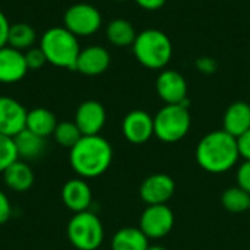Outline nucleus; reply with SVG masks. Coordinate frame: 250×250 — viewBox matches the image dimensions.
<instances>
[{
  "label": "nucleus",
  "mask_w": 250,
  "mask_h": 250,
  "mask_svg": "<svg viewBox=\"0 0 250 250\" xmlns=\"http://www.w3.org/2000/svg\"><path fill=\"white\" fill-rule=\"evenodd\" d=\"M198 166L211 174H223L234 168L240 154L237 139L226 130H212L201 138L195 149Z\"/></svg>",
  "instance_id": "obj_1"
},
{
  "label": "nucleus",
  "mask_w": 250,
  "mask_h": 250,
  "mask_svg": "<svg viewBox=\"0 0 250 250\" xmlns=\"http://www.w3.org/2000/svg\"><path fill=\"white\" fill-rule=\"evenodd\" d=\"M111 144L101 135L82 136L69 149V163L81 179H95L103 176L111 166Z\"/></svg>",
  "instance_id": "obj_2"
},
{
  "label": "nucleus",
  "mask_w": 250,
  "mask_h": 250,
  "mask_svg": "<svg viewBox=\"0 0 250 250\" xmlns=\"http://www.w3.org/2000/svg\"><path fill=\"white\" fill-rule=\"evenodd\" d=\"M40 48L45 54L47 63L62 69H76L81 53L79 38L64 26H53L44 31L40 38Z\"/></svg>",
  "instance_id": "obj_3"
},
{
  "label": "nucleus",
  "mask_w": 250,
  "mask_h": 250,
  "mask_svg": "<svg viewBox=\"0 0 250 250\" xmlns=\"http://www.w3.org/2000/svg\"><path fill=\"white\" fill-rule=\"evenodd\" d=\"M132 47L136 60L151 70L164 69L173 57L171 40L166 32L155 28L141 31Z\"/></svg>",
  "instance_id": "obj_4"
},
{
  "label": "nucleus",
  "mask_w": 250,
  "mask_h": 250,
  "mask_svg": "<svg viewBox=\"0 0 250 250\" xmlns=\"http://www.w3.org/2000/svg\"><path fill=\"white\" fill-rule=\"evenodd\" d=\"M192 126L189 104H166L154 116V136L164 144H176L186 138Z\"/></svg>",
  "instance_id": "obj_5"
},
{
  "label": "nucleus",
  "mask_w": 250,
  "mask_h": 250,
  "mask_svg": "<svg viewBox=\"0 0 250 250\" xmlns=\"http://www.w3.org/2000/svg\"><path fill=\"white\" fill-rule=\"evenodd\" d=\"M67 239L78 250H97L104 240L101 220L91 211L75 214L67 223Z\"/></svg>",
  "instance_id": "obj_6"
},
{
  "label": "nucleus",
  "mask_w": 250,
  "mask_h": 250,
  "mask_svg": "<svg viewBox=\"0 0 250 250\" xmlns=\"http://www.w3.org/2000/svg\"><path fill=\"white\" fill-rule=\"evenodd\" d=\"M101 25L103 16L100 10L89 3H75L63 15V26L78 38L97 34Z\"/></svg>",
  "instance_id": "obj_7"
},
{
  "label": "nucleus",
  "mask_w": 250,
  "mask_h": 250,
  "mask_svg": "<svg viewBox=\"0 0 250 250\" xmlns=\"http://www.w3.org/2000/svg\"><path fill=\"white\" fill-rule=\"evenodd\" d=\"M174 221V212L168 205H146L139 218V229L149 240H158L171 233Z\"/></svg>",
  "instance_id": "obj_8"
},
{
  "label": "nucleus",
  "mask_w": 250,
  "mask_h": 250,
  "mask_svg": "<svg viewBox=\"0 0 250 250\" xmlns=\"http://www.w3.org/2000/svg\"><path fill=\"white\" fill-rule=\"evenodd\" d=\"M176 192V182L171 176L155 173L148 176L139 188V196L146 205H167Z\"/></svg>",
  "instance_id": "obj_9"
},
{
  "label": "nucleus",
  "mask_w": 250,
  "mask_h": 250,
  "mask_svg": "<svg viewBox=\"0 0 250 250\" xmlns=\"http://www.w3.org/2000/svg\"><path fill=\"white\" fill-rule=\"evenodd\" d=\"M155 89L166 104H189L188 82L177 70L164 69L157 78Z\"/></svg>",
  "instance_id": "obj_10"
},
{
  "label": "nucleus",
  "mask_w": 250,
  "mask_h": 250,
  "mask_svg": "<svg viewBox=\"0 0 250 250\" xmlns=\"http://www.w3.org/2000/svg\"><path fill=\"white\" fill-rule=\"evenodd\" d=\"M125 139L133 145H142L154 136V117L144 110H132L122 122Z\"/></svg>",
  "instance_id": "obj_11"
},
{
  "label": "nucleus",
  "mask_w": 250,
  "mask_h": 250,
  "mask_svg": "<svg viewBox=\"0 0 250 250\" xmlns=\"http://www.w3.org/2000/svg\"><path fill=\"white\" fill-rule=\"evenodd\" d=\"M26 108L15 98L0 97V133L15 138L26 127Z\"/></svg>",
  "instance_id": "obj_12"
},
{
  "label": "nucleus",
  "mask_w": 250,
  "mask_h": 250,
  "mask_svg": "<svg viewBox=\"0 0 250 250\" xmlns=\"http://www.w3.org/2000/svg\"><path fill=\"white\" fill-rule=\"evenodd\" d=\"M107 113L101 103L95 100L83 101L75 113V123L79 127L82 136L100 135L103 127L105 126Z\"/></svg>",
  "instance_id": "obj_13"
},
{
  "label": "nucleus",
  "mask_w": 250,
  "mask_h": 250,
  "mask_svg": "<svg viewBox=\"0 0 250 250\" xmlns=\"http://www.w3.org/2000/svg\"><path fill=\"white\" fill-rule=\"evenodd\" d=\"M28 73L23 51H19L10 45L0 48V83H16L22 81Z\"/></svg>",
  "instance_id": "obj_14"
},
{
  "label": "nucleus",
  "mask_w": 250,
  "mask_h": 250,
  "mask_svg": "<svg viewBox=\"0 0 250 250\" xmlns=\"http://www.w3.org/2000/svg\"><path fill=\"white\" fill-rule=\"evenodd\" d=\"M62 201L64 207L75 214L89 211V207L92 204V190L85 179H70L63 185Z\"/></svg>",
  "instance_id": "obj_15"
},
{
  "label": "nucleus",
  "mask_w": 250,
  "mask_h": 250,
  "mask_svg": "<svg viewBox=\"0 0 250 250\" xmlns=\"http://www.w3.org/2000/svg\"><path fill=\"white\" fill-rule=\"evenodd\" d=\"M110 62L111 57L107 48L103 45H89L81 50L75 70L85 76H98L108 69Z\"/></svg>",
  "instance_id": "obj_16"
},
{
  "label": "nucleus",
  "mask_w": 250,
  "mask_h": 250,
  "mask_svg": "<svg viewBox=\"0 0 250 250\" xmlns=\"http://www.w3.org/2000/svg\"><path fill=\"white\" fill-rule=\"evenodd\" d=\"M250 129V104L236 101L230 104L223 116V130L236 139Z\"/></svg>",
  "instance_id": "obj_17"
},
{
  "label": "nucleus",
  "mask_w": 250,
  "mask_h": 250,
  "mask_svg": "<svg viewBox=\"0 0 250 250\" xmlns=\"http://www.w3.org/2000/svg\"><path fill=\"white\" fill-rule=\"evenodd\" d=\"M35 176L31 166L23 160H16L3 171V182L7 189L16 193L28 192L34 185Z\"/></svg>",
  "instance_id": "obj_18"
},
{
  "label": "nucleus",
  "mask_w": 250,
  "mask_h": 250,
  "mask_svg": "<svg viewBox=\"0 0 250 250\" xmlns=\"http://www.w3.org/2000/svg\"><path fill=\"white\" fill-rule=\"evenodd\" d=\"M13 141H15L18 158L26 163L40 158L45 151V138H41L28 129H23L21 133H18L13 138Z\"/></svg>",
  "instance_id": "obj_19"
},
{
  "label": "nucleus",
  "mask_w": 250,
  "mask_h": 250,
  "mask_svg": "<svg viewBox=\"0 0 250 250\" xmlns=\"http://www.w3.org/2000/svg\"><path fill=\"white\" fill-rule=\"evenodd\" d=\"M57 119L53 111L38 107L26 114V127L32 133L41 136V138H48L53 136L56 127H57Z\"/></svg>",
  "instance_id": "obj_20"
},
{
  "label": "nucleus",
  "mask_w": 250,
  "mask_h": 250,
  "mask_svg": "<svg viewBox=\"0 0 250 250\" xmlns=\"http://www.w3.org/2000/svg\"><path fill=\"white\" fill-rule=\"evenodd\" d=\"M149 239L139 227H123L111 239V250H146Z\"/></svg>",
  "instance_id": "obj_21"
},
{
  "label": "nucleus",
  "mask_w": 250,
  "mask_h": 250,
  "mask_svg": "<svg viewBox=\"0 0 250 250\" xmlns=\"http://www.w3.org/2000/svg\"><path fill=\"white\" fill-rule=\"evenodd\" d=\"M105 35L107 40L116 45V47H127L132 45L138 32L135 29V26L123 18H116L113 19L105 29Z\"/></svg>",
  "instance_id": "obj_22"
},
{
  "label": "nucleus",
  "mask_w": 250,
  "mask_h": 250,
  "mask_svg": "<svg viewBox=\"0 0 250 250\" xmlns=\"http://www.w3.org/2000/svg\"><path fill=\"white\" fill-rule=\"evenodd\" d=\"M37 40V32L34 26H31L26 22H16L10 25L9 37H7V45L19 50L26 51L34 47V42Z\"/></svg>",
  "instance_id": "obj_23"
},
{
  "label": "nucleus",
  "mask_w": 250,
  "mask_h": 250,
  "mask_svg": "<svg viewBox=\"0 0 250 250\" xmlns=\"http://www.w3.org/2000/svg\"><path fill=\"white\" fill-rule=\"evenodd\" d=\"M221 205L226 211L231 214L246 212L249 211L250 195L246 190L240 189L239 186L229 188L221 195Z\"/></svg>",
  "instance_id": "obj_24"
},
{
  "label": "nucleus",
  "mask_w": 250,
  "mask_h": 250,
  "mask_svg": "<svg viewBox=\"0 0 250 250\" xmlns=\"http://www.w3.org/2000/svg\"><path fill=\"white\" fill-rule=\"evenodd\" d=\"M56 142L63 148H73L82 138V133L75 122H60L53 133Z\"/></svg>",
  "instance_id": "obj_25"
},
{
  "label": "nucleus",
  "mask_w": 250,
  "mask_h": 250,
  "mask_svg": "<svg viewBox=\"0 0 250 250\" xmlns=\"http://www.w3.org/2000/svg\"><path fill=\"white\" fill-rule=\"evenodd\" d=\"M16 160H19V158H18L13 138L4 136L0 133V173L3 174V171L10 164H13Z\"/></svg>",
  "instance_id": "obj_26"
},
{
  "label": "nucleus",
  "mask_w": 250,
  "mask_h": 250,
  "mask_svg": "<svg viewBox=\"0 0 250 250\" xmlns=\"http://www.w3.org/2000/svg\"><path fill=\"white\" fill-rule=\"evenodd\" d=\"M23 54H25V62H26L28 70H38V69H41L47 63L45 54L42 53L40 45L26 50Z\"/></svg>",
  "instance_id": "obj_27"
},
{
  "label": "nucleus",
  "mask_w": 250,
  "mask_h": 250,
  "mask_svg": "<svg viewBox=\"0 0 250 250\" xmlns=\"http://www.w3.org/2000/svg\"><path fill=\"white\" fill-rule=\"evenodd\" d=\"M236 182L240 189L246 190L250 195V161L243 160V163L237 167L236 171Z\"/></svg>",
  "instance_id": "obj_28"
},
{
  "label": "nucleus",
  "mask_w": 250,
  "mask_h": 250,
  "mask_svg": "<svg viewBox=\"0 0 250 250\" xmlns=\"http://www.w3.org/2000/svg\"><path fill=\"white\" fill-rule=\"evenodd\" d=\"M195 64H196V69L204 75H211L217 70V62L209 56L199 57Z\"/></svg>",
  "instance_id": "obj_29"
},
{
  "label": "nucleus",
  "mask_w": 250,
  "mask_h": 250,
  "mask_svg": "<svg viewBox=\"0 0 250 250\" xmlns=\"http://www.w3.org/2000/svg\"><path fill=\"white\" fill-rule=\"evenodd\" d=\"M12 215V205L7 198V195L0 190V226L7 223Z\"/></svg>",
  "instance_id": "obj_30"
},
{
  "label": "nucleus",
  "mask_w": 250,
  "mask_h": 250,
  "mask_svg": "<svg viewBox=\"0 0 250 250\" xmlns=\"http://www.w3.org/2000/svg\"><path fill=\"white\" fill-rule=\"evenodd\" d=\"M237 146H239L240 158L250 161V129L237 138Z\"/></svg>",
  "instance_id": "obj_31"
},
{
  "label": "nucleus",
  "mask_w": 250,
  "mask_h": 250,
  "mask_svg": "<svg viewBox=\"0 0 250 250\" xmlns=\"http://www.w3.org/2000/svg\"><path fill=\"white\" fill-rule=\"evenodd\" d=\"M9 29H10V22L7 16L0 10V48L7 45V37H9Z\"/></svg>",
  "instance_id": "obj_32"
},
{
  "label": "nucleus",
  "mask_w": 250,
  "mask_h": 250,
  "mask_svg": "<svg viewBox=\"0 0 250 250\" xmlns=\"http://www.w3.org/2000/svg\"><path fill=\"white\" fill-rule=\"evenodd\" d=\"M135 1L139 7L145 10H158L166 4L167 0H135Z\"/></svg>",
  "instance_id": "obj_33"
},
{
  "label": "nucleus",
  "mask_w": 250,
  "mask_h": 250,
  "mask_svg": "<svg viewBox=\"0 0 250 250\" xmlns=\"http://www.w3.org/2000/svg\"><path fill=\"white\" fill-rule=\"evenodd\" d=\"M146 250H167L164 246H161V245H149V248Z\"/></svg>",
  "instance_id": "obj_34"
},
{
  "label": "nucleus",
  "mask_w": 250,
  "mask_h": 250,
  "mask_svg": "<svg viewBox=\"0 0 250 250\" xmlns=\"http://www.w3.org/2000/svg\"><path fill=\"white\" fill-rule=\"evenodd\" d=\"M114 1H126V0H114Z\"/></svg>",
  "instance_id": "obj_35"
},
{
  "label": "nucleus",
  "mask_w": 250,
  "mask_h": 250,
  "mask_svg": "<svg viewBox=\"0 0 250 250\" xmlns=\"http://www.w3.org/2000/svg\"><path fill=\"white\" fill-rule=\"evenodd\" d=\"M249 211H250V205H249Z\"/></svg>",
  "instance_id": "obj_36"
}]
</instances>
